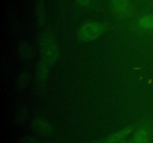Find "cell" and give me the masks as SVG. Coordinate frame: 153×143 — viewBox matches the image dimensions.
<instances>
[{
	"instance_id": "15",
	"label": "cell",
	"mask_w": 153,
	"mask_h": 143,
	"mask_svg": "<svg viewBox=\"0 0 153 143\" xmlns=\"http://www.w3.org/2000/svg\"><path fill=\"white\" fill-rule=\"evenodd\" d=\"M119 143H132V142L129 141V140H127L126 139H123L121 142H120Z\"/></svg>"
},
{
	"instance_id": "4",
	"label": "cell",
	"mask_w": 153,
	"mask_h": 143,
	"mask_svg": "<svg viewBox=\"0 0 153 143\" xmlns=\"http://www.w3.org/2000/svg\"><path fill=\"white\" fill-rule=\"evenodd\" d=\"M134 128L135 127L134 126H128L123 129L120 130L107 137L104 141V143H119L122 140L126 139V137L134 130Z\"/></svg>"
},
{
	"instance_id": "14",
	"label": "cell",
	"mask_w": 153,
	"mask_h": 143,
	"mask_svg": "<svg viewBox=\"0 0 153 143\" xmlns=\"http://www.w3.org/2000/svg\"><path fill=\"white\" fill-rule=\"evenodd\" d=\"M79 4L82 6H88L91 3V0H76Z\"/></svg>"
},
{
	"instance_id": "6",
	"label": "cell",
	"mask_w": 153,
	"mask_h": 143,
	"mask_svg": "<svg viewBox=\"0 0 153 143\" xmlns=\"http://www.w3.org/2000/svg\"><path fill=\"white\" fill-rule=\"evenodd\" d=\"M132 143H149L150 142V133L148 129L141 128L137 130L133 136Z\"/></svg>"
},
{
	"instance_id": "7",
	"label": "cell",
	"mask_w": 153,
	"mask_h": 143,
	"mask_svg": "<svg viewBox=\"0 0 153 143\" xmlns=\"http://www.w3.org/2000/svg\"><path fill=\"white\" fill-rule=\"evenodd\" d=\"M49 68H50V66L40 60V62L37 63L35 73L36 77L39 81L43 82L47 79L48 75H49Z\"/></svg>"
},
{
	"instance_id": "8",
	"label": "cell",
	"mask_w": 153,
	"mask_h": 143,
	"mask_svg": "<svg viewBox=\"0 0 153 143\" xmlns=\"http://www.w3.org/2000/svg\"><path fill=\"white\" fill-rule=\"evenodd\" d=\"M17 52L22 61H28L31 57V46L27 42H19L17 46Z\"/></svg>"
},
{
	"instance_id": "5",
	"label": "cell",
	"mask_w": 153,
	"mask_h": 143,
	"mask_svg": "<svg viewBox=\"0 0 153 143\" xmlns=\"http://www.w3.org/2000/svg\"><path fill=\"white\" fill-rule=\"evenodd\" d=\"M113 9L120 16H126L131 13V4L130 0H111Z\"/></svg>"
},
{
	"instance_id": "10",
	"label": "cell",
	"mask_w": 153,
	"mask_h": 143,
	"mask_svg": "<svg viewBox=\"0 0 153 143\" xmlns=\"http://www.w3.org/2000/svg\"><path fill=\"white\" fill-rule=\"evenodd\" d=\"M28 110L24 105H19L14 113V122L16 125L22 126L28 119Z\"/></svg>"
},
{
	"instance_id": "9",
	"label": "cell",
	"mask_w": 153,
	"mask_h": 143,
	"mask_svg": "<svg viewBox=\"0 0 153 143\" xmlns=\"http://www.w3.org/2000/svg\"><path fill=\"white\" fill-rule=\"evenodd\" d=\"M29 83V75L25 71H22L19 73L15 81V87L16 91L22 92L26 88Z\"/></svg>"
},
{
	"instance_id": "2",
	"label": "cell",
	"mask_w": 153,
	"mask_h": 143,
	"mask_svg": "<svg viewBox=\"0 0 153 143\" xmlns=\"http://www.w3.org/2000/svg\"><path fill=\"white\" fill-rule=\"evenodd\" d=\"M105 31L104 25L97 22H88L81 26L78 32V37L82 41H94L98 39Z\"/></svg>"
},
{
	"instance_id": "13",
	"label": "cell",
	"mask_w": 153,
	"mask_h": 143,
	"mask_svg": "<svg viewBox=\"0 0 153 143\" xmlns=\"http://www.w3.org/2000/svg\"><path fill=\"white\" fill-rule=\"evenodd\" d=\"M20 143H37V139L31 136H23V138L21 139Z\"/></svg>"
},
{
	"instance_id": "11",
	"label": "cell",
	"mask_w": 153,
	"mask_h": 143,
	"mask_svg": "<svg viewBox=\"0 0 153 143\" xmlns=\"http://www.w3.org/2000/svg\"><path fill=\"white\" fill-rule=\"evenodd\" d=\"M36 15H37V22L40 25L44 24L46 19V13H45L44 3L43 0H38L36 4Z\"/></svg>"
},
{
	"instance_id": "12",
	"label": "cell",
	"mask_w": 153,
	"mask_h": 143,
	"mask_svg": "<svg viewBox=\"0 0 153 143\" xmlns=\"http://www.w3.org/2000/svg\"><path fill=\"white\" fill-rule=\"evenodd\" d=\"M138 25L143 29H153V15H147L140 18Z\"/></svg>"
},
{
	"instance_id": "1",
	"label": "cell",
	"mask_w": 153,
	"mask_h": 143,
	"mask_svg": "<svg viewBox=\"0 0 153 143\" xmlns=\"http://www.w3.org/2000/svg\"><path fill=\"white\" fill-rule=\"evenodd\" d=\"M39 46L41 55V60L51 66L53 65L59 57V50L53 36L49 33H44L40 37Z\"/></svg>"
},
{
	"instance_id": "3",
	"label": "cell",
	"mask_w": 153,
	"mask_h": 143,
	"mask_svg": "<svg viewBox=\"0 0 153 143\" xmlns=\"http://www.w3.org/2000/svg\"><path fill=\"white\" fill-rule=\"evenodd\" d=\"M31 130L34 133L39 136H48L52 133L53 128L52 125L43 119H34L31 125Z\"/></svg>"
}]
</instances>
